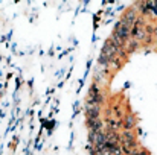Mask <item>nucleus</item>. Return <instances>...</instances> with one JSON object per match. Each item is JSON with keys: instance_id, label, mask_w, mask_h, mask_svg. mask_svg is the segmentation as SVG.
Segmentation results:
<instances>
[{"instance_id": "obj_1", "label": "nucleus", "mask_w": 157, "mask_h": 155, "mask_svg": "<svg viewBox=\"0 0 157 155\" xmlns=\"http://www.w3.org/2000/svg\"><path fill=\"white\" fill-rule=\"evenodd\" d=\"M104 101V94L101 93V88L96 87V85H92L90 90H89V99L87 102H92V103H99Z\"/></svg>"}, {"instance_id": "obj_2", "label": "nucleus", "mask_w": 157, "mask_h": 155, "mask_svg": "<svg viewBox=\"0 0 157 155\" xmlns=\"http://www.w3.org/2000/svg\"><path fill=\"white\" fill-rule=\"evenodd\" d=\"M99 105L98 103H92V102H87L86 103V117L87 120H95V119H99Z\"/></svg>"}, {"instance_id": "obj_3", "label": "nucleus", "mask_w": 157, "mask_h": 155, "mask_svg": "<svg viewBox=\"0 0 157 155\" xmlns=\"http://www.w3.org/2000/svg\"><path fill=\"white\" fill-rule=\"evenodd\" d=\"M137 20H139V17H137V14H136V9L133 8V9H130V11H127L125 12V15L122 17V23L124 24H127L130 29H133L134 28V24L137 23Z\"/></svg>"}, {"instance_id": "obj_4", "label": "nucleus", "mask_w": 157, "mask_h": 155, "mask_svg": "<svg viewBox=\"0 0 157 155\" xmlns=\"http://www.w3.org/2000/svg\"><path fill=\"white\" fill-rule=\"evenodd\" d=\"M130 32H131V29H130L127 24H124L122 21H119L113 34H116V35H117V37H121L122 40H127V38L130 37Z\"/></svg>"}, {"instance_id": "obj_5", "label": "nucleus", "mask_w": 157, "mask_h": 155, "mask_svg": "<svg viewBox=\"0 0 157 155\" xmlns=\"http://www.w3.org/2000/svg\"><path fill=\"white\" fill-rule=\"evenodd\" d=\"M134 123H136V120H134V116L133 114L125 116V119L122 120V126L125 128V131H131L134 128Z\"/></svg>"}, {"instance_id": "obj_6", "label": "nucleus", "mask_w": 157, "mask_h": 155, "mask_svg": "<svg viewBox=\"0 0 157 155\" xmlns=\"http://www.w3.org/2000/svg\"><path fill=\"white\" fill-rule=\"evenodd\" d=\"M136 47H137V41H136V38L128 37V38L125 40V43H124V50L131 52V50H134Z\"/></svg>"}, {"instance_id": "obj_7", "label": "nucleus", "mask_w": 157, "mask_h": 155, "mask_svg": "<svg viewBox=\"0 0 157 155\" xmlns=\"http://www.w3.org/2000/svg\"><path fill=\"white\" fill-rule=\"evenodd\" d=\"M110 64H111V67H113V70H117V68H119V65H121V64H119V58H116V59H113V61H111Z\"/></svg>"}, {"instance_id": "obj_8", "label": "nucleus", "mask_w": 157, "mask_h": 155, "mask_svg": "<svg viewBox=\"0 0 157 155\" xmlns=\"http://www.w3.org/2000/svg\"><path fill=\"white\" fill-rule=\"evenodd\" d=\"M95 155H111V154H110V149H107V148H105V149H102V151L96 152Z\"/></svg>"}, {"instance_id": "obj_9", "label": "nucleus", "mask_w": 157, "mask_h": 155, "mask_svg": "<svg viewBox=\"0 0 157 155\" xmlns=\"http://www.w3.org/2000/svg\"><path fill=\"white\" fill-rule=\"evenodd\" d=\"M154 34H156V35H157V28H156V29H154Z\"/></svg>"}]
</instances>
